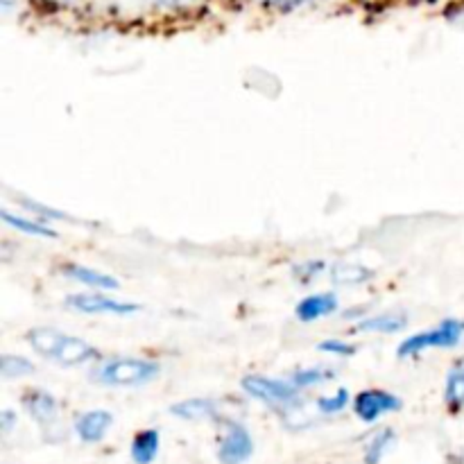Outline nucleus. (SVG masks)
<instances>
[{
  "label": "nucleus",
  "instance_id": "obj_15",
  "mask_svg": "<svg viewBox=\"0 0 464 464\" xmlns=\"http://www.w3.org/2000/svg\"><path fill=\"white\" fill-rule=\"evenodd\" d=\"M374 279V272L365 266H353V263H338L331 267V281L335 285H365L367 281Z\"/></svg>",
  "mask_w": 464,
  "mask_h": 464
},
{
  "label": "nucleus",
  "instance_id": "obj_27",
  "mask_svg": "<svg viewBox=\"0 0 464 464\" xmlns=\"http://www.w3.org/2000/svg\"><path fill=\"white\" fill-rule=\"evenodd\" d=\"M50 5H57V7H72V5L82 3V0H45Z\"/></svg>",
  "mask_w": 464,
  "mask_h": 464
},
{
  "label": "nucleus",
  "instance_id": "obj_5",
  "mask_svg": "<svg viewBox=\"0 0 464 464\" xmlns=\"http://www.w3.org/2000/svg\"><path fill=\"white\" fill-rule=\"evenodd\" d=\"M254 456V438L238 421H227L218 442V460L222 464H245Z\"/></svg>",
  "mask_w": 464,
  "mask_h": 464
},
{
  "label": "nucleus",
  "instance_id": "obj_20",
  "mask_svg": "<svg viewBox=\"0 0 464 464\" xmlns=\"http://www.w3.org/2000/svg\"><path fill=\"white\" fill-rule=\"evenodd\" d=\"M32 372H34V365L27 358L12 356V353H5L0 358V374H3V379H23V376L32 374Z\"/></svg>",
  "mask_w": 464,
  "mask_h": 464
},
{
  "label": "nucleus",
  "instance_id": "obj_3",
  "mask_svg": "<svg viewBox=\"0 0 464 464\" xmlns=\"http://www.w3.org/2000/svg\"><path fill=\"white\" fill-rule=\"evenodd\" d=\"M464 338V322L460 320H442L435 329L421 331L411 335L397 347L399 358H415L424 353L426 349H451L460 344Z\"/></svg>",
  "mask_w": 464,
  "mask_h": 464
},
{
  "label": "nucleus",
  "instance_id": "obj_18",
  "mask_svg": "<svg viewBox=\"0 0 464 464\" xmlns=\"http://www.w3.org/2000/svg\"><path fill=\"white\" fill-rule=\"evenodd\" d=\"M331 379H334V372L326 370V367H302V370L293 372L288 381L297 390H306V388H317V385L326 383V381Z\"/></svg>",
  "mask_w": 464,
  "mask_h": 464
},
{
  "label": "nucleus",
  "instance_id": "obj_21",
  "mask_svg": "<svg viewBox=\"0 0 464 464\" xmlns=\"http://www.w3.org/2000/svg\"><path fill=\"white\" fill-rule=\"evenodd\" d=\"M347 403H349V390L340 388L338 392L329 394V397L317 399V412H322V415H338V412H343L344 408H347Z\"/></svg>",
  "mask_w": 464,
  "mask_h": 464
},
{
  "label": "nucleus",
  "instance_id": "obj_8",
  "mask_svg": "<svg viewBox=\"0 0 464 464\" xmlns=\"http://www.w3.org/2000/svg\"><path fill=\"white\" fill-rule=\"evenodd\" d=\"M340 308V299L334 293H315L304 297L295 308V315L304 324H313V322L322 320V317L334 315Z\"/></svg>",
  "mask_w": 464,
  "mask_h": 464
},
{
  "label": "nucleus",
  "instance_id": "obj_4",
  "mask_svg": "<svg viewBox=\"0 0 464 464\" xmlns=\"http://www.w3.org/2000/svg\"><path fill=\"white\" fill-rule=\"evenodd\" d=\"M245 394L256 401L267 403L275 408H293L299 403V390L290 381L270 379L263 374H249L240 381Z\"/></svg>",
  "mask_w": 464,
  "mask_h": 464
},
{
  "label": "nucleus",
  "instance_id": "obj_13",
  "mask_svg": "<svg viewBox=\"0 0 464 464\" xmlns=\"http://www.w3.org/2000/svg\"><path fill=\"white\" fill-rule=\"evenodd\" d=\"M408 326V317L403 313H383V315H372L365 317L356 324V331H362V334H385L392 335L399 334Z\"/></svg>",
  "mask_w": 464,
  "mask_h": 464
},
{
  "label": "nucleus",
  "instance_id": "obj_25",
  "mask_svg": "<svg viewBox=\"0 0 464 464\" xmlns=\"http://www.w3.org/2000/svg\"><path fill=\"white\" fill-rule=\"evenodd\" d=\"M261 3L270 5V7H276V9H293L297 7V5H302L304 0H261Z\"/></svg>",
  "mask_w": 464,
  "mask_h": 464
},
{
  "label": "nucleus",
  "instance_id": "obj_9",
  "mask_svg": "<svg viewBox=\"0 0 464 464\" xmlns=\"http://www.w3.org/2000/svg\"><path fill=\"white\" fill-rule=\"evenodd\" d=\"M113 424V415L109 411H86L77 417L75 433L82 442L95 444L102 442Z\"/></svg>",
  "mask_w": 464,
  "mask_h": 464
},
{
  "label": "nucleus",
  "instance_id": "obj_11",
  "mask_svg": "<svg viewBox=\"0 0 464 464\" xmlns=\"http://www.w3.org/2000/svg\"><path fill=\"white\" fill-rule=\"evenodd\" d=\"M23 406L30 412L32 420L39 421L41 426L54 424L59 417V401L45 390H30L23 397Z\"/></svg>",
  "mask_w": 464,
  "mask_h": 464
},
{
  "label": "nucleus",
  "instance_id": "obj_23",
  "mask_svg": "<svg viewBox=\"0 0 464 464\" xmlns=\"http://www.w3.org/2000/svg\"><path fill=\"white\" fill-rule=\"evenodd\" d=\"M145 3L154 5L159 9H170V12H181V9H190L202 5L204 0H145Z\"/></svg>",
  "mask_w": 464,
  "mask_h": 464
},
{
  "label": "nucleus",
  "instance_id": "obj_10",
  "mask_svg": "<svg viewBox=\"0 0 464 464\" xmlns=\"http://www.w3.org/2000/svg\"><path fill=\"white\" fill-rule=\"evenodd\" d=\"M62 272L68 276V279L77 281V284L86 285V288H91V290L111 293V290L121 288V281H118L116 276L104 275V272L95 270V267L80 266V263H66V266L62 267Z\"/></svg>",
  "mask_w": 464,
  "mask_h": 464
},
{
  "label": "nucleus",
  "instance_id": "obj_7",
  "mask_svg": "<svg viewBox=\"0 0 464 464\" xmlns=\"http://www.w3.org/2000/svg\"><path fill=\"white\" fill-rule=\"evenodd\" d=\"M399 408H401V399L394 397L392 392H385V390H365L353 401L358 420H362L365 424H374L381 417L397 412Z\"/></svg>",
  "mask_w": 464,
  "mask_h": 464
},
{
  "label": "nucleus",
  "instance_id": "obj_24",
  "mask_svg": "<svg viewBox=\"0 0 464 464\" xmlns=\"http://www.w3.org/2000/svg\"><path fill=\"white\" fill-rule=\"evenodd\" d=\"M324 272V263L315 261V263H306V266H297L295 267V276H297L302 284H311L317 275Z\"/></svg>",
  "mask_w": 464,
  "mask_h": 464
},
{
  "label": "nucleus",
  "instance_id": "obj_14",
  "mask_svg": "<svg viewBox=\"0 0 464 464\" xmlns=\"http://www.w3.org/2000/svg\"><path fill=\"white\" fill-rule=\"evenodd\" d=\"M159 447H161V435H159V430H140L131 440V460L136 464H152L154 458L159 456Z\"/></svg>",
  "mask_w": 464,
  "mask_h": 464
},
{
  "label": "nucleus",
  "instance_id": "obj_26",
  "mask_svg": "<svg viewBox=\"0 0 464 464\" xmlns=\"http://www.w3.org/2000/svg\"><path fill=\"white\" fill-rule=\"evenodd\" d=\"M14 424V412L12 411H5L3 412V430H9Z\"/></svg>",
  "mask_w": 464,
  "mask_h": 464
},
{
  "label": "nucleus",
  "instance_id": "obj_16",
  "mask_svg": "<svg viewBox=\"0 0 464 464\" xmlns=\"http://www.w3.org/2000/svg\"><path fill=\"white\" fill-rule=\"evenodd\" d=\"M0 218H3L5 225L21 231V234L25 236H34V238H57V231L50 229L48 225H44V222L39 220H30V218L16 216V213L12 211H3L0 213Z\"/></svg>",
  "mask_w": 464,
  "mask_h": 464
},
{
  "label": "nucleus",
  "instance_id": "obj_2",
  "mask_svg": "<svg viewBox=\"0 0 464 464\" xmlns=\"http://www.w3.org/2000/svg\"><path fill=\"white\" fill-rule=\"evenodd\" d=\"M159 372H161V365L150 358H109V361H100V365L95 367L93 381L109 388H139L157 379Z\"/></svg>",
  "mask_w": 464,
  "mask_h": 464
},
{
  "label": "nucleus",
  "instance_id": "obj_17",
  "mask_svg": "<svg viewBox=\"0 0 464 464\" xmlns=\"http://www.w3.org/2000/svg\"><path fill=\"white\" fill-rule=\"evenodd\" d=\"M444 401L451 411L464 408V358L449 370L447 383H444Z\"/></svg>",
  "mask_w": 464,
  "mask_h": 464
},
{
  "label": "nucleus",
  "instance_id": "obj_6",
  "mask_svg": "<svg viewBox=\"0 0 464 464\" xmlns=\"http://www.w3.org/2000/svg\"><path fill=\"white\" fill-rule=\"evenodd\" d=\"M68 308H75V311L86 313V315H131V313H139V304L131 302H118L111 299L109 295L100 293H82V295H71L66 299Z\"/></svg>",
  "mask_w": 464,
  "mask_h": 464
},
{
  "label": "nucleus",
  "instance_id": "obj_19",
  "mask_svg": "<svg viewBox=\"0 0 464 464\" xmlns=\"http://www.w3.org/2000/svg\"><path fill=\"white\" fill-rule=\"evenodd\" d=\"M394 440H397L394 430H390V429L379 430V433H376L374 438H372L370 442H367V447H365V462L367 464H379L385 456H388V451H390V449H392Z\"/></svg>",
  "mask_w": 464,
  "mask_h": 464
},
{
  "label": "nucleus",
  "instance_id": "obj_22",
  "mask_svg": "<svg viewBox=\"0 0 464 464\" xmlns=\"http://www.w3.org/2000/svg\"><path fill=\"white\" fill-rule=\"evenodd\" d=\"M320 349L322 353H326V356H335V358H352L353 353H356V347H353L352 343H347V340H338V338H331V340H324V343H320Z\"/></svg>",
  "mask_w": 464,
  "mask_h": 464
},
{
  "label": "nucleus",
  "instance_id": "obj_12",
  "mask_svg": "<svg viewBox=\"0 0 464 464\" xmlns=\"http://www.w3.org/2000/svg\"><path fill=\"white\" fill-rule=\"evenodd\" d=\"M170 412L186 421H208L218 417V403L213 399H186V401L175 403Z\"/></svg>",
  "mask_w": 464,
  "mask_h": 464
},
{
  "label": "nucleus",
  "instance_id": "obj_1",
  "mask_svg": "<svg viewBox=\"0 0 464 464\" xmlns=\"http://www.w3.org/2000/svg\"><path fill=\"white\" fill-rule=\"evenodd\" d=\"M25 340L39 356L63 367H80L100 361V352L93 344L50 326H34L27 331Z\"/></svg>",
  "mask_w": 464,
  "mask_h": 464
}]
</instances>
